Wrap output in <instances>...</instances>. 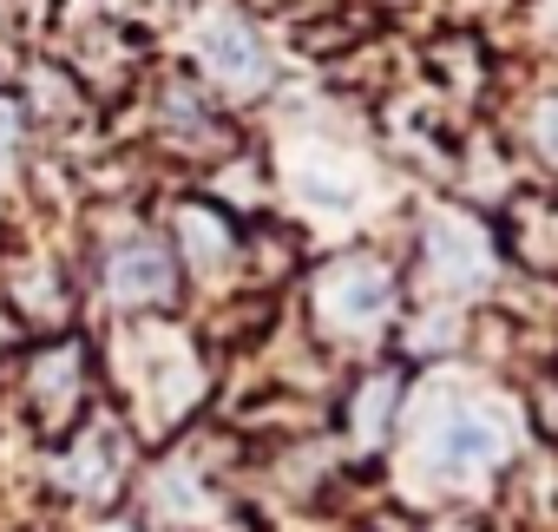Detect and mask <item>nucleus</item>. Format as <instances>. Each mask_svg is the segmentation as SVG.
I'll list each match as a JSON object with an SVG mask.
<instances>
[{"label": "nucleus", "mask_w": 558, "mask_h": 532, "mask_svg": "<svg viewBox=\"0 0 558 532\" xmlns=\"http://www.w3.org/2000/svg\"><path fill=\"white\" fill-rule=\"evenodd\" d=\"M414 460L440 486H480V480H493L506 467V427L480 401L440 388L414 421Z\"/></svg>", "instance_id": "obj_1"}, {"label": "nucleus", "mask_w": 558, "mask_h": 532, "mask_svg": "<svg viewBox=\"0 0 558 532\" xmlns=\"http://www.w3.org/2000/svg\"><path fill=\"white\" fill-rule=\"evenodd\" d=\"M395 303H401V283H395V270H388L375 250L329 256L323 270H316V297H310L316 329L336 336V342H362V336H375V329L395 316Z\"/></svg>", "instance_id": "obj_2"}, {"label": "nucleus", "mask_w": 558, "mask_h": 532, "mask_svg": "<svg viewBox=\"0 0 558 532\" xmlns=\"http://www.w3.org/2000/svg\"><path fill=\"white\" fill-rule=\"evenodd\" d=\"M86 395H93V355H86V342H40L34 355H27V368H21V414L40 427V440H66L93 408H86Z\"/></svg>", "instance_id": "obj_3"}, {"label": "nucleus", "mask_w": 558, "mask_h": 532, "mask_svg": "<svg viewBox=\"0 0 558 532\" xmlns=\"http://www.w3.org/2000/svg\"><path fill=\"white\" fill-rule=\"evenodd\" d=\"M493 263H499V237L460 210V204H434L421 217V270L434 290L447 297H466V290H486L493 283Z\"/></svg>", "instance_id": "obj_4"}, {"label": "nucleus", "mask_w": 558, "mask_h": 532, "mask_svg": "<svg viewBox=\"0 0 558 532\" xmlns=\"http://www.w3.org/2000/svg\"><path fill=\"white\" fill-rule=\"evenodd\" d=\"M197 73L223 99H250V93H263L276 80L269 40L256 34V21L243 8H204L197 14Z\"/></svg>", "instance_id": "obj_5"}, {"label": "nucleus", "mask_w": 558, "mask_h": 532, "mask_svg": "<svg viewBox=\"0 0 558 532\" xmlns=\"http://www.w3.org/2000/svg\"><path fill=\"white\" fill-rule=\"evenodd\" d=\"M158 145L191 165H223L236 152V125L217 112V93L204 80H165L158 93Z\"/></svg>", "instance_id": "obj_6"}, {"label": "nucleus", "mask_w": 558, "mask_h": 532, "mask_svg": "<svg viewBox=\"0 0 558 532\" xmlns=\"http://www.w3.org/2000/svg\"><path fill=\"white\" fill-rule=\"evenodd\" d=\"M125 460H132V427L112 421V414H86L66 440H60V460H53V480L73 493V499H112L119 480H125Z\"/></svg>", "instance_id": "obj_7"}, {"label": "nucleus", "mask_w": 558, "mask_h": 532, "mask_svg": "<svg viewBox=\"0 0 558 532\" xmlns=\"http://www.w3.org/2000/svg\"><path fill=\"white\" fill-rule=\"evenodd\" d=\"M178 283H184V270L165 237H125L99 263V290L112 310H165V303H178Z\"/></svg>", "instance_id": "obj_8"}, {"label": "nucleus", "mask_w": 558, "mask_h": 532, "mask_svg": "<svg viewBox=\"0 0 558 532\" xmlns=\"http://www.w3.org/2000/svg\"><path fill=\"white\" fill-rule=\"evenodd\" d=\"M165 243L178 250V270H197V277H210V270H223V263L243 256L236 217H230L223 204H210V197H178V204H171V237H165Z\"/></svg>", "instance_id": "obj_9"}, {"label": "nucleus", "mask_w": 558, "mask_h": 532, "mask_svg": "<svg viewBox=\"0 0 558 532\" xmlns=\"http://www.w3.org/2000/svg\"><path fill=\"white\" fill-rule=\"evenodd\" d=\"M499 243L538 277H558V191H512L499 210Z\"/></svg>", "instance_id": "obj_10"}, {"label": "nucleus", "mask_w": 558, "mask_h": 532, "mask_svg": "<svg viewBox=\"0 0 558 532\" xmlns=\"http://www.w3.org/2000/svg\"><path fill=\"white\" fill-rule=\"evenodd\" d=\"M14 99H21V112H27V119H40V125H60V132L93 119V93H86V86L66 73V66H53V60H34Z\"/></svg>", "instance_id": "obj_11"}, {"label": "nucleus", "mask_w": 558, "mask_h": 532, "mask_svg": "<svg viewBox=\"0 0 558 532\" xmlns=\"http://www.w3.org/2000/svg\"><path fill=\"white\" fill-rule=\"evenodd\" d=\"M427 80L440 93H453V99H473L486 86V47H480V34H440L427 47Z\"/></svg>", "instance_id": "obj_12"}, {"label": "nucleus", "mask_w": 558, "mask_h": 532, "mask_svg": "<svg viewBox=\"0 0 558 532\" xmlns=\"http://www.w3.org/2000/svg\"><path fill=\"white\" fill-rule=\"evenodd\" d=\"M8 316L21 323H66V277L53 270V263H21V270L8 277Z\"/></svg>", "instance_id": "obj_13"}, {"label": "nucleus", "mask_w": 558, "mask_h": 532, "mask_svg": "<svg viewBox=\"0 0 558 532\" xmlns=\"http://www.w3.org/2000/svg\"><path fill=\"white\" fill-rule=\"evenodd\" d=\"M395 401H401V375L395 368H381V375H362L355 382V395H349V434L368 447V440H381L388 434V421H395Z\"/></svg>", "instance_id": "obj_14"}, {"label": "nucleus", "mask_w": 558, "mask_h": 532, "mask_svg": "<svg viewBox=\"0 0 558 532\" xmlns=\"http://www.w3.org/2000/svg\"><path fill=\"white\" fill-rule=\"evenodd\" d=\"M27 158V112L14 93H0V178H14Z\"/></svg>", "instance_id": "obj_15"}, {"label": "nucleus", "mask_w": 558, "mask_h": 532, "mask_svg": "<svg viewBox=\"0 0 558 532\" xmlns=\"http://www.w3.org/2000/svg\"><path fill=\"white\" fill-rule=\"evenodd\" d=\"M525 132H532V152L558 171V93H545V99L532 106V125H525Z\"/></svg>", "instance_id": "obj_16"}]
</instances>
